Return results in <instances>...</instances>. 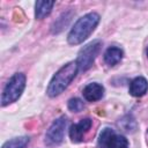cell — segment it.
<instances>
[{"label": "cell", "mask_w": 148, "mask_h": 148, "mask_svg": "<svg viewBox=\"0 0 148 148\" xmlns=\"http://www.w3.org/2000/svg\"><path fill=\"white\" fill-rule=\"evenodd\" d=\"M24 88H25V75L23 73H15L6 83L2 90L1 105L6 106L10 103L16 102L22 95Z\"/></svg>", "instance_id": "obj_3"}, {"label": "cell", "mask_w": 148, "mask_h": 148, "mask_svg": "<svg viewBox=\"0 0 148 148\" xmlns=\"http://www.w3.org/2000/svg\"><path fill=\"white\" fill-rule=\"evenodd\" d=\"M98 23H99V15L97 13L91 12L83 15L75 22V24L71 29L67 36L68 43L71 45L81 44L91 35V32L95 30Z\"/></svg>", "instance_id": "obj_1"}, {"label": "cell", "mask_w": 148, "mask_h": 148, "mask_svg": "<svg viewBox=\"0 0 148 148\" xmlns=\"http://www.w3.org/2000/svg\"><path fill=\"white\" fill-rule=\"evenodd\" d=\"M28 143H29L28 136H18V138H14L7 141L6 143H3L1 148H24Z\"/></svg>", "instance_id": "obj_12"}, {"label": "cell", "mask_w": 148, "mask_h": 148, "mask_svg": "<svg viewBox=\"0 0 148 148\" xmlns=\"http://www.w3.org/2000/svg\"><path fill=\"white\" fill-rule=\"evenodd\" d=\"M82 94H83V97L88 102H96V101H98V99H101L103 97L104 88H103L102 84L96 83V82H92V83L87 84L83 88Z\"/></svg>", "instance_id": "obj_7"}, {"label": "cell", "mask_w": 148, "mask_h": 148, "mask_svg": "<svg viewBox=\"0 0 148 148\" xmlns=\"http://www.w3.org/2000/svg\"><path fill=\"white\" fill-rule=\"evenodd\" d=\"M114 134V132L111 130V128H104L99 136H98V140H97V145H98V148H108V143H109V140L111 139V136Z\"/></svg>", "instance_id": "obj_13"}, {"label": "cell", "mask_w": 148, "mask_h": 148, "mask_svg": "<svg viewBox=\"0 0 148 148\" xmlns=\"http://www.w3.org/2000/svg\"><path fill=\"white\" fill-rule=\"evenodd\" d=\"M91 119L89 118H84V119H81L79 123L76 124H73L69 128V138L73 142L77 143V142H82L83 139H84V135L86 133H88V131L90 130L91 127Z\"/></svg>", "instance_id": "obj_6"}, {"label": "cell", "mask_w": 148, "mask_h": 148, "mask_svg": "<svg viewBox=\"0 0 148 148\" xmlns=\"http://www.w3.org/2000/svg\"><path fill=\"white\" fill-rule=\"evenodd\" d=\"M84 108V104L83 102L77 98V97H74V98H71L68 101V109L72 111V112H80L81 110H83Z\"/></svg>", "instance_id": "obj_14"}, {"label": "cell", "mask_w": 148, "mask_h": 148, "mask_svg": "<svg viewBox=\"0 0 148 148\" xmlns=\"http://www.w3.org/2000/svg\"><path fill=\"white\" fill-rule=\"evenodd\" d=\"M148 90V81L143 76H138L133 79L130 83V94L134 97L143 96Z\"/></svg>", "instance_id": "obj_8"}, {"label": "cell", "mask_w": 148, "mask_h": 148, "mask_svg": "<svg viewBox=\"0 0 148 148\" xmlns=\"http://www.w3.org/2000/svg\"><path fill=\"white\" fill-rule=\"evenodd\" d=\"M147 57H148V47H147Z\"/></svg>", "instance_id": "obj_15"}, {"label": "cell", "mask_w": 148, "mask_h": 148, "mask_svg": "<svg viewBox=\"0 0 148 148\" xmlns=\"http://www.w3.org/2000/svg\"><path fill=\"white\" fill-rule=\"evenodd\" d=\"M54 1H37L35 6V16L38 20H42L50 15L52 12Z\"/></svg>", "instance_id": "obj_10"}, {"label": "cell", "mask_w": 148, "mask_h": 148, "mask_svg": "<svg viewBox=\"0 0 148 148\" xmlns=\"http://www.w3.org/2000/svg\"><path fill=\"white\" fill-rule=\"evenodd\" d=\"M123 56H124V52L120 47L111 46L106 49V51L104 52V61L109 66H114L123 59Z\"/></svg>", "instance_id": "obj_9"}, {"label": "cell", "mask_w": 148, "mask_h": 148, "mask_svg": "<svg viewBox=\"0 0 148 148\" xmlns=\"http://www.w3.org/2000/svg\"><path fill=\"white\" fill-rule=\"evenodd\" d=\"M67 120L65 117H59L56 119L52 125L49 127L46 135H45V142L49 146H54L61 143L65 135V128H66Z\"/></svg>", "instance_id": "obj_5"}, {"label": "cell", "mask_w": 148, "mask_h": 148, "mask_svg": "<svg viewBox=\"0 0 148 148\" xmlns=\"http://www.w3.org/2000/svg\"><path fill=\"white\" fill-rule=\"evenodd\" d=\"M108 148H128V140L124 135L114 133L109 140Z\"/></svg>", "instance_id": "obj_11"}, {"label": "cell", "mask_w": 148, "mask_h": 148, "mask_svg": "<svg viewBox=\"0 0 148 148\" xmlns=\"http://www.w3.org/2000/svg\"><path fill=\"white\" fill-rule=\"evenodd\" d=\"M79 71L76 61H71L66 65H64L52 77V80L49 83L47 87V95L50 97H56L60 95L73 81L76 73Z\"/></svg>", "instance_id": "obj_2"}, {"label": "cell", "mask_w": 148, "mask_h": 148, "mask_svg": "<svg viewBox=\"0 0 148 148\" xmlns=\"http://www.w3.org/2000/svg\"><path fill=\"white\" fill-rule=\"evenodd\" d=\"M101 46H102L101 40H92L91 43L87 44L84 47H82L80 50V52L77 54V59H76L79 71L84 72L92 66V64L101 50Z\"/></svg>", "instance_id": "obj_4"}]
</instances>
